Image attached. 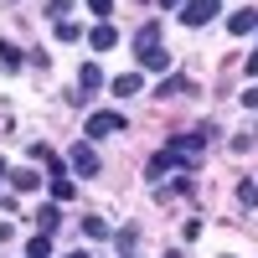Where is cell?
<instances>
[{"label":"cell","mask_w":258,"mask_h":258,"mask_svg":"<svg viewBox=\"0 0 258 258\" xmlns=\"http://www.w3.org/2000/svg\"><path fill=\"white\" fill-rule=\"evenodd\" d=\"M124 129H129V119H124V114H114V109H98V114H88L83 135H88V140H109V135H124Z\"/></svg>","instance_id":"obj_1"},{"label":"cell","mask_w":258,"mask_h":258,"mask_svg":"<svg viewBox=\"0 0 258 258\" xmlns=\"http://www.w3.org/2000/svg\"><path fill=\"white\" fill-rule=\"evenodd\" d=\"M68 165L78 170V176H98V150H93V140L73 145V150H68Z\"/></svg>","instance_id":"obj_2"},{"label":"cell","mask_w":258,"mask_h":258,"mask_svg":"<svg viewBox=\"0 0 258 258\" xmlns=\"http://www.w3.org/2000/svg\"><path fill=\"white\" fill-rule=\"evenodd\" d=\"M181 21H186V26H207V21H217V0H186Z\"/></svg>","instance_id":"obj_3"},{"label":"cell","mask_w":258,"mask_h":258,"mask_svg":"<svg viewBox=\"0 0 258 258\" xmlns=\"http://www.w3.org/2000/svg\"><path fill=\"white\" fill-rule=\"evenodd\" d=\"M181 93H197V83H191L186 73H165L155 83V98H181Z\"/></svg>","instance_id":"obj_4"},{"label":"cell","mask_w":258,"mask_h":258,"mask_svg":"<svg viewBox=\"0 0 258 258\" xmlns=\"http://www.w3.org/2000/svg\"><path fill=\"white\" fill-rule=\"evenodd\" d=\"M135 57H140L145 73H170V52H165V47H145V52H135Z\"/></svg>","instance_id":"obj_5"},{"label":"cell","mask_w":258,"mask_h":258,"mask_svg":"<svg viewBox=\"0 0 258 258\" xmlns=\"http://www.w3.org/2000/svg\"><path fill=\"white\" fill-rule=\"evenodd\" d=\"M47 186H52L57 202H73V181H68V165H62V160H52V181Z\"/></svg>","instance_id":"obj_6"},{"label":"cell","mask_w":258,"mask_h":258,"mask_svg":"<svg viewBox=\"0 0 258 258\" xmlns=\"http://www.w3.org/2000/svg\"><path fill=\"white\" fill-rule=\"evenodd\" d=\"M227 31H232V36H253V31H258V11H232V16H227Z\"/></svg>","instance_id":"obj_7"},{"label":"cell","mask_w":258,"mask_h":258,"mask_svg":"<svg viewBox=\"0 0 258 258\" xmlns=\"http://www.w3.org/2000/svg\"><path fill=\"white\" fill-rule=\"evenodd\" d=\"M78 88H83V93L103 88V68H98V62H83V73H78Z\"/></svg>","instance_id":"obj_8"},{"label":"cell","mask_w":258,"mask_h":258,"mask_svg":"<svg viewBox=\"0 0 258 258\" xmlns=\"http://www.w3.org/2000/svg\"><path fill=\"white\" fill-rule=\"evenodd\" d=\"M140 88H145V78H140V73H119V78H114V93H119V98H135Z\"/></svg>","instance_id":"obj_9"},{"label":"cell","mask_w":258,"mask_h":258,"mask_svg":"<svg viewBox=\"0 0 258 258\" xmlns=\"http://www.w3.org/2000/svg\"><path fill=\"white\" fill-rule=\"evenodd\" d=\"M21 62H26V57H21V47H16V41H6V36H0V68H6V73H16Z\"/></svg>","instance_id":"obj_10"},{"label":"cell","mask_w":258,"mask_h":258,"mask_svg":"<svg viewBox=\"0 0 258 258\" xmlns=\"http://www.w3.org/2000/svg\"><path fill=\"white\" fill-rule=\"evenodd\" d=\"M88 41H93V47H98V52H109V47H114V41H119V31L109 26V21H98V26H93V36H88Z\"/></svg>","instance_id":"obj_11"},{"label":"cell","mask_w":258,"mask_h":258,"mask_svg":"<svg viewBox=\"0 0 258 258\" xmlns=\"http://www.w3.org/2000/svg\"><path fill=\"white\" fill-rule=\"evenodd\" d=\"M135 47L145 52V47H160V26H155V21H145V26L135 31Z\"/></svg>","instance_id":"obj_12"},{"label":"cell","mask_w":258,"mask_h":258,"mask_svg":"<svg viewBox=\"0 0 258 258\" xmlns=\"http://www.w3.org/2000/svg\"><path fill=\"white\" fill-rule=\"evenodd\" d=\"M57 222H62V212H57V207H41V212H36V227L47 232V238L57 232Z\"/></svg>","instance_id":"obj_13"},{"label":"cell","mask_w":258,"mask_h":258,"mask_svg":"<svg viewBox=\"0 0 258 258\" xmlns=\"http://www.w3.org/2000/svg\"><path fill=\"white\" fill-rule=\"evenodd\" d=\"M11 186H16V191H36L41 176H36V170H11Z\"/></svg>","instance_id":"obj_14"},{"label":"cell","mask_w":258,"mask_h":258,"mask_svg":"<svg viewBox=\"0 0 258 258\" xmlns=\"http://www.w3.org/2000/svg\"><path fill=\"white\" fill-rule=\"evenodd\" d=\"M52 253V238H47V232H36V238L26 243V258H47Z\"/></svg>","instance_id":"obj_15"},{"label":"cell","mask_w":258,"mask_h":258,"mask_svg":"<svg viewBox=\"0 0 258 258\" xmlns=\"http://www.w3.org/2000/svg\"><path fill=\"white\" fill-rule=\"evenodd\" d=\"M238 202L243 207H258V181H238Z\"/></svg>","instance_id":"obj_16"},{"label":"cell","mask_w":258,"mask_h":258,"mask_svg":"<svg viewBox=\"0 0 258 258\" xmlns=\"http://www.w3.org/2000/svg\"><path fill=\"white\" fill-rule=\"evenodd\" d=\"M83 232H88V238H109V222L103 217H83Z\"/></svg>","instance_id":"obj_17"},{"label":"cell","mask_w":258,"mask_h":258,"mask_svg":"<svg viewBox=\"0 0 258 258\" xmlns=\"http://www.w3.org/2000/svg\"><path fill=\"white\" fill-rule=\"evenodd\" d=\"M68 11H73V0H47V16L52 21H68Z\"/></svg>","instance_id":"obj_18"},{"label":"cell","mask_w":258,"mask_h":258,"mask_svg":"<svg viewBox=\"0 0 258 258\" xmlns=\"http://www.w3.org/2000/svg\"><path fill=\"white\" fill-rule=\"evenodd\" d=\"M83 31H78V21H57V41H78Z\"/></svg>","instance_id":"obj_19"},{"label":"cell","mask_w":258,"mask_h":258,"mask_svg":"<svg viewBox=\"0 0 258 258\" xmlns=\"http://www.w3.org/2000/svg\"><path fill=\"white\" fill-rule=\"evenodd\" d=\"M88 11H93L98 21H109V11H114V0H88Z\"/></svg>","instance_id":"obj_20"},{"label":"cell","mask_w":258,"mask_h":258,"mask_svg":"<svg viewBox=\"0 0 258 258\" xmlns=\"http://www.w3.org/2000/svg\"><path fill=\"white\" fill-rule=\"evenodd\" d=\"M243 68H248V78H258V52H248V62H243Z\"/></svg>","instance_id":"obj_21"},{"label":"cell","mask_w":258,"mask_h":258,"mask_svg":"<svg viewBox=\"0 0 258 258\" xmlns=\"http://www.w3.org/2000/svg\"><path fill=\"white\" fill-rule=\"evenodd\" d=\"M243 103H248V109H258V88H248V93H243Z\"/></svg>","instance_id":"obj_22"},{"label":"cell","mask_w":258,"mask_h":258,"mask_svg":"<svg viewBox=\"0 0 258 258\" xmlns=\"http://www.w3.org/2000/svg\"><path fill=\"white\" fill-rule=\"evenodd\" d=\"M160 6H165V11H181V0H160Z\"/></svg>","instance_id":"obj_23"},{"label":"cell","mask_w":258,"mask_h":258,"mask_svg":"<svg viewBox=\"0 0 258 258\" xmlns=\"http://www.w3.org/2000/svg\"><path fill=\"white\" fill-rule=\"evenodd\" d=\"M6 176H11V165H6V160H0V181H6Z\"/></svg>","instance_id":"obj_24"},{"label":"cell","mask_w":258,"mask_h":258,"mask_svg":"<svg viewBox=\"0 0 258 258\" xmlns=\"http://www.w3.org/2000/svg\"><path fill=\"white\" fill-rule=\"evenodd\" d=\"M68 258H93V253H83V248H78V253H68Z\"/></svg>","instance_id":"obj_25"},{"label":"cell","mask_w":258,"mask_h":258,"mask_svg":"<svg viewBox=\"0 0 258 258\" xmlns=\"http://www.w3.org/2000/svg\"><path fill=\"white\" fill-rule=\"evenodd\" d=\"M165 258H181V253H176V248H170V253H165Z\"/></svg>","instance_id":"obj_26"},{"label":"cell","mask_w":258,"mask_h":258,"mask_svg":"<svg viewBox=\"0 0 258 258\" xmlns=\"http://www.w3.org/2000/svg\"><path fill=\"white\" fill-rule=\"evenodd\" d=\"M0 243H6V227H0Z\"/></svg>","instance_id":"obj_27"}]
</instances>
